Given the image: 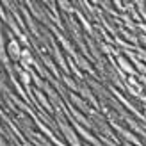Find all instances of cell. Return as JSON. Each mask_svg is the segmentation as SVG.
I'll return each mask as SVG.
<instances>
[{
  "mask_svg": "<svg viewBox=\"0 0 146 146\" xmlns=\"http://www.w3.org/2000/svg\"><path fill=\"white\" fill-rule=\"evenodd\" d=\"M119 64H121V68L125 70L127 73H134V68L130 66V62H128L127 59H123V57H119Z\"/></svg>",
  "mask_w": 146,
  "mask_h": 146,
  "instance_id": "obj_3",
  "label": "cell"
},
{
  "mask_svg": "<svg viewBox=\"0 0 146 146\" xmlns=\"http://www.w3.org/2000/svg\"><path fill=\"white\" fill-rule=\"evenodd\" d=\"M20 61H21V64H23L25 68H29V66L32 64V55H31V52H29V50H21Z\"/></svg>",
  "mask_w": 146,
  "mask_h": 146,
  "instance_id": "obj_2",
  "label": "cell"
},
{
  "mask_svg": "<svg viewBox=\"0 0 146 146\" xmlns=\"http://www.w3.org/2000/svg\"><path fill=\"white\" fill-rule=\"evenodd\" d=\"M7 52H9V55H11V59H13V61H18V59H20V55H21V48H20V45H18V41H16V39H11V41H9Z\"/></svg>",
  "mask_w": 146,
  "mask_h": 146,
  "instance_id": "obj_1",
  "label": "cell"
},
{
  "mask_svg": "<svg viewBox=\"0 0 146 146\" xmlns=\"http://www.w3.org/2000/svg\"><path fill=\"white\" fill-rule=\"evenodd\" d=\"M21 82H23V84H29V82H31V77H29V73L27 71H21Z\"/></svg>",
  "mask_w": 146,
  "mask_h": 146,
  "instance_id": "obj_4",
  "label": "cell"
}]
</instances>
